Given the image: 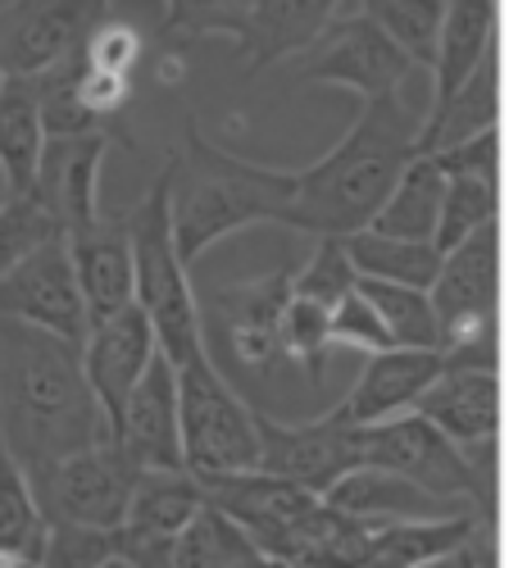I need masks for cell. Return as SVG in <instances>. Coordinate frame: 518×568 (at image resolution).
Returning <instances> with one entry per match:
<instances>
[{
	"mask_svg": "<svg viewBox=\"0 0 518 568\" xmlns=\"http://www.w3.org/2000/svg\"><path fill=\"white\" fill-rule=\"evenodd\" d=\"M0 437L10 442L28 478L114 437L87 383L78 342L0 318Z\"/></svg>",
	"mask_w": 518,
	"mask_h": 568,
	"instance_id": "6da1fadb",
	"label": "cell"
},
{
	"mask_svg": "<svg viewBox=\"0 0 518 568\" xmlns=\"http://www.w3.org/2000/svg\"><path fill=\"white\" fill-rule=\"evenodd\" d=\"M423 119L409 91L373 97L327 155L296 169L292 227L309 236H351L373 227L405 169L423 155Z\"/></svg>",
	"mask_w": 518,
	"mask_h": 568,
	"instance_id": "7a4b0ae2",
	"label": "cell"
},
{
	"mask_svg": "<svg viewBox=\"0 0 518 568\" xmlns=\"http://www.w3.org/2000/svg\"><path fill=\"white\" fill-rule=\"evenodd\" d=\"M173 236L186 264L255 223H287L296 205V169H268L242 160L201 132L196 119L182 123V141L164 160Z\"/></svg>",
	"mask_w": 518,
	"mask_h": 568,
	"instance_id": "3957f363",
	"label": "cell"
},
{
	"mask_svg": "<svg viewBox=\"0 0 518 568\" xmlns=\"http://www.w3.org/2000/svg\"><path fill=\"white\" fill-rule=\"evenodd\" d=\"M132 260H136V305L151 314L160 351L177 364L196 359L210 351L205 318H201V296L192 287V264L182 260L177 236H173V205H169V169L155 173L132 210Z\"/></svg>",
	"mask_w": 518,
	"mask_h": 568,
	"instance_id": "277c9868",
	"label": "cell"
},
{
	"mask_svg": "<svg viewBox=\"0 0 518 568\" xmlns=\"http://www.w3.org/2000/svg\"><path fill=\"white\" fill-rule=\"evenodd\" d=\"M177 405L182 459L201 483L260 468V409L237 396V387L219 373L210 351L177 364Z\"/></svg>",
	"mask_w": 518,
	"mask_h": 568,
	"instance_id": "5b68a950",
	"label": "cell"
},
{
	"mask_svg": "<svg viewBox=\"0 0 518 568\" xmlns=\"http://www.w3.org/2000/svg\"><path fill=\"white\" fill-rule=\"evenodd\" d=\"M364 464L400 473L414 487L433 491L437 500H450L459 509H483L491 496V473L468 459L433 418L418 409L368 423L364 428Z\"/></svg>",
	"mask_w": 518,
	"mask_h": 568,
	"instance_id": "8992f818",
	"label": "cell"
},
{
	"mask_svg": "<svg viewBox=\"0 0 518 568\" xmlns=\"http://www.w3.org/2000/svg\"><path fill=\"white\" fill-rule=\"evenodd\" d=\"M418 64L392 41V32L373 19L359 0L327 23V32L301 55L296 82H327V87H346L359 101L373 97H392L405 91Z\"/></svg>",
	"mask_w": 518,
	"mask_h": 568,
	"instance_id": "52a82bcc",
	"label": "cell"
},
{
	"mask_svg": "<svg viewBox=\"0 0 518 568\" xmlns=\"http://www.w3.org/2000/svg\"><path fill=\"white\" fill-rule=\"evenodd\" d=\"M136 464L110 437L101 446H87L45 473L32 478L37 505L45 524H91V528H123L128 500L136 487Z\"/></svg>",
	"mask_w": 518,
	"mask_h": 568,
	"instance_id": "ba28073f",
	"label": "cell"
},
{
	"mask_svg": "<svg viewBox=\"0 0 518 568\" xmlns=\"http://www.w3.org/2000/svg\"><path fill=\"white\" fill-rule=\"evenodd\" d=\"M364 464V428L333 405L309 423H277L260 414V468L292 478L314 496H327L346 473Z\"/></svg>",
	"mask_w": 518,
	"mask_h": 568,
	"instance_id": "9c48e42d",
	"label": "cell"
},
{
	"mask_svg": "<svg viewBox=\"0 0 518 568\" xmlns=\"http://www.w3.org/2000/svg\"><path fill=\"white\" fill-rule=\"evenodd\" d=\"M105 14V0H6L0 6V73L41 78L73 64L87 32Z\"/></svg>",
	"mask_w": 518,
	"mask_h": 568,
	"instance_id": "30bf717a",
	"label": "cell"
},
{
	"mask_svg": "<svg viewBox=\"0 0 518 568\" xmlns=\"http://www.w3.org/2000/svg\"><path fill=\"white\" fill-rule=\"evenodd\" d=\"M296 268H273L255 282H227L201 296L205 337L219 333L246 368L268 373L282 359V314L292 305Z\"/></svg>",
	"mask_w": 518,
	"mask_h": 568,
	"instance_id": "8fae6325",
	"label": "cell"
},
{
	"mask_svg": "<svg viewBox=\"0 0 518 568\" xmlns=\"http://www.w3.org/2000/svg\"><path fill=\"white\" fill-rule=\"evenodd\" d=\"M0 318L32 323L41 333L69 337L78 346L87 342L91 318H87V301L78 287L69 236L45 242L41 251H32L23 264H14L6 277H0Z\"/></svg>",
	"mask_w": 518,
	"mask_h": 568,
	"instance_id": "7c38bea8",
	"label": "cell"
},
{
	"mask_svg": "<svg viewBox=\"0 0 518 568\" xmlns=\"http://www.w3.org/2000/svg\"><path fill=\"white\" fill-rule=\"evenodd\" d=\"M433 305L441 314L446 351L464 337L483 333V327L500 323V314H496L500 310V219L446 255V264L433 282Z\"/></svg>",
	"mask_w": 518,
	"mask_h": 568,
	"instance_id": "4fadbf2b",
	"label": "cell"
},
{
	"mask_svg": "<svg viewBox=\"0 0 518 568\" xmlns=\"http://www.w3.org/2000/svg\"><path fill=\"white\" fill-rule=\"evenodd\" d=\"M414 409L423 418H433L468 459L491 473V455L500 437V368H450L446 364V373Z\"/></svg>",
	"mask_w": 518,
	"mask_h": 568,
	"instance_id": "5bb4252c",
	"label": "cell"
},
{
	"mask_svg": "<svg viewBox=\"0 0 518 568\" xmlns=\"http://www.w3.org/2000/svg\"><path fill=\"white\" fill-rule=\"evenodd\" d=\"M496 32H500V0H450L437 64H433V91H428V119H423V141H428L459 91L474 82L496 60Z\"/></svg>",
	"mask_w": 518,
	"mask_h": 568,
	"instance_id": "9a60e30c",
	"label": "cell"
},
{
	"mask_svg": "<svg viewBox=\"0 0 518 568\" xmlns=\"http://www.w3.org/2000/svg\"><path fill=\"white\" fill-rule=\"evenodd\" d=\"M69 251H73L91 327L136 305V260H132L128 210H101L97 223L69 232Z\"/></svg>",
	"mask_w": 518,
	"mask_h": 568,
	"instance_id": "2e32d148",
	"label": "cell"
},
{
	"mask_svg": "<svg viewBox=\"0 0 518 568\" xmlns=\"http://www.w3.org/2000/svg\"><path fill=\"white\" fill-rule=\"evenodd\" d=\"M160 355V337H155V323L141 305H128L123 314L97 323L82 342V368H87V383L97 392L110 428L119 423L132 387L146 377L151 359Z\"/></svg>",
	"mask_w": 518,
	"mask_h": 568,
	"instance_id": "e0dca14e",
	"label": "cell"
},
{
	"mask_svg": "<svg viewBox=\"0 0 518 568\" xmlns=\"http://www.w3.org/2000/svg\"><path fill=\"white\" fill-rule=\"evenodd\" d=\"M114 442L136 468H186L182 459V405H177V368L160 351L146 368V377L132 387Z\"/></svg>",
	"mask_w": 518,
	"mask_h": 568,
	"instance_id": "ac0fdd59",
	"label": "cell"
},
{
	"mask_svg": "<svg viewBox=\"0 0 518 568\" xmlns=\"http://www.w3.org/2000/svg\"><path fill=\"white\" fill-rule=\"evenodd\" d=\"M110 146H114V136H105V132L45 141V155H41L32 192L60 219L64 236L101 219V210H105L101 205V169H105Z\"/></svg>",
	"mask_w": 518,
	"mask_h": 568,
	"instance_id": "d6986e66",
	"label": "cell"
},
{
	"mask_svg": "<svg viewBox=\"0 0 518 568\" xmlns=\"http://www.w3.org/2000/svg\"><path fill=\"white\" fill-rule=\"evenodd\" d=\"M441 373H446V351H409V346L378 351V355L364 359L342 409L359 423V428L396 418V414H409L423 396H428V387Z\"/></svg>",
	"mask_w": 518,
	"mask_h": 568,
	"instance_id": "ffe728a7",
	"label": "cell"
},
{
	"mask_svg": "<svg viewBox=\"0 0 518 568\" xmlns=\"http://www.w3.org/2000/svg\"><path fill=\"white\" fill-rule=\"evenodd\" d=\"M205 505H214L219 514H227L237 524L251 546H260L264 537L282 532L287 524H296L301 514H309L323 496L305 491L292 478H277L268 468H246V473H223V478H205Z\"/></svg>",
	"mask_w": 518,
	"mask_h": 568,
	"instance_id": "44dd1931",
	"label": "cell"
},
{
	"mask_svg": "<svg viewBox=\"0 0 518 568\" xmlns=\"http://www.w3.org/2000/svg\"><path fill=\"white\" fill-rule=\"evenodd\" d=\"M351 0H255L251 28L237 41L242 60L251 64L246 73L255 78L277 60H301Z\"/></svg>",
	"mask_w": 518,
	"mask_h": 568,
	"instance_id": "7402d4cb",
	"label": "cell"
},
{
	"mask_svg": "<svg viewBox=\"0 0 518 568\" xmlns=\"http://www.w3.org/2000/svg\"><path fill=\"white\" fill-rule=\"evenodd\" d=\"M487 532L483 509H459V514H437V518H405V524H383L373 532V546L359 568H423L464 541Z\"/></svg>",
	"mask_w": 518,
	"mask_h": 568,
	"instance_id": "603a6c76",
	"label": "cell"
},
{
	"mask_svg": "<svg viewBox=\"0 0 518 568\" xmlns=\"http://www.w3.org/2000/svg\"><path fill=\"white\" fill-rule=\"evenodd\" d=\"M251 550H255L251 537L232 524L227 514H219L214 505H205L196 514V524L182 528L169 541H141V537L128 541V559L136 568H232Z\"/></svg>",
	"mask_w": 518,
	"mask_h": 568,
	"instance_id": "cb8c5ba5",
	"label": "cell"
},
{
	"mask_svg": "<svg viewBox=\"0 0 518 568\" xmlns=\"http://www.w3.org/2000/svg\"><path fill=\"white\" fill-rule=\"evenodd\" d=\"M201 509H205V487L192 468H141L123 528L141 541H169L182 528H192Z\"/></svg>",
	"mask_w": 518,
	"mask_h": 568,
	"instance_id": "d4e9b609",
	"label": "cell"
},
{
	"mask_svg": "<svg viewBox=\"0 0 518 568\" xmlns=\"http://www.w3.org/2000/svg\"><path fill=\"white\" fill-rule=\"evenodd\" d=\"M327 505H337L355 518H373V524H405V518H437V514H459V505L450 500H437L433 491L414 487L400 473H387V468H373V464H359L355 473L323 496Z\"/></svg>",
	"mask_w": 518,
	"mask_h": 568,
	"instance_id": "484cf974",
	"label": "cell"
},
{
	"mask_svg": "<svg viewBox=\"0 0 518 568\" xmlns=\"http://www.w3.org/2000/svg\"><path fill=\"white\" fill-rule=\"evenodd\" d=\"M45 114H41V82L6 78L0 82V164H6L14 192H32L37 169L45 155Z\"/></svg>",
	"mask_w": 518,
	"mask_h": 568,
	"instance_id": "4316f807",
	"label": "cell"
},
{
	"mask_svg": "<svg viewBox=\"0 0 518 568\" xmlns=\"http://www.w3.org/2000/svg\"><path fill=\"white\" fill-rule=\"evenodd\" d=\"M441 205H446V173L433 155H418L396 182L387 205L378 210V219H373V232L405 236V242H437Z\"/></svg>",
	"mask_w": 518,
	"mask_h": 568,
	"instance_id": "83f0119b",
	"label": "cell"
},
{
	"mask_svg": "<svg viewBox=\"0 0 518 568\" xmlns=\"http://www.w3.org/2000/svg\"><path fill=\"white\" fill-rule=\"evenodd\" d=\"M346 251L359 268V277H383V282H400V287H428L446 264V251L437 242H405V236H383V232H351Z\"/></svg>",
	"mask_w": 518,
	"mask_h": 568,
	"instance_id": "f1b7e54d",
	"label": "cell"
},
{
	"mask_svg": "<svg viewBox=\"0 0 518 568\" xmlns=\"http://www.w3.org/2000/svg\"><path fill=\"white\" fill-rule=\"evenodd\" d=\"M359 292L373 301V310L383 314V323H387V333H392L396 346L446 351L441 314H437L428 287H400V282H383V277H359Z\"/></svg>",
	"mask_w": 518,
	"mask_h": 568,
	"instance_id": "f546056e",
	"label": "cell"
},
{
	"mask_svg": "<svg viewBox=\"0 0 518 568\" xmlns=\"http://www.w3.org/2000/svg\"><path fill=\"white\" fill-rule=\"evenodd\" d=\"M45 528L51 524H45V514L37 505L28 468L19 464L10 442L0 437V550H10L19 559H41Z\"/></svg>",
	"mask_w": 518,
	"mask_h": 568,
	"instance_id": "4dcf8cb0",
	"label": "cell"
},
{
	"mask_svg": "<svg viewBox=\"0 0 518 568\" xmlns=\"http://www.w3.org/2000/svg\"><path fill=\"white\" fill-rule=\"evenodd\" d=\"M251 10H255V0H164L155 37L169 55L186 51V45L201 41V37L242 41L251 28Z\"/></svg>",
	"mask_w": 518,
	"mask_h": 568,
	"instance_id": "1f68e13d",
	"label": "cell"
},
{
	"mask_svg": "<svg viewBox=\"0 0 518 568\" xmlns=\"http://www.w3.org/2000/svg\"><path fill=\"white\" fill-rule=\"evenodd\" d=\"M359 6L392 32V41L400 45V51H405L418 69L433 73L450 0H359Z\"/></svg>",
	"mask_w": 518,
	"mask_h": 568,
	"instance_id": "d6a6232c",
	"label": "cell"
},
{
	"mask_svg": "<svg viewBox=\"0 0 518 568\" xmlns=\"http://www.w3.org/2000/svg\"><path fill=\"white\" fill-rule=\"evenodd\" d=\"M500 214V182L496 178H446V205H441V227L437 246L450 255L459 242L496 223Z\"/></svg>",
	"mask_w": 518,
	"mask_h": 568,
	"instance_id": "836d02e7",
	"label": "cell"
},
{
	"mask_svg": "<svg viewBox=\"0 0 518 568\" xmlns=\"http://www.w3.org/2000/svg\"><path fill=\"white\" fill-rule=\"evenodd\" d=\"M355 287H359V268L346 251V236H314V251L296 268L292 292L323 310H337Z\"/></svg>",
	"mask_w": 518,
	"mask_h": 568,
	"instance_id": "e575fe53",
	"label": "cell"
},
{
	"mask_svg": "<svg viewBox=\"0 0 518 568\" xmlns=\"http://www.w3.org/2000/svg\"><path fill=\"white\" fill-rule=\"evenodd\" d=\"M64 236L60 219L45 210V201L37 192H14L10 205L0 210V277L14 264H23L32 251H41L45 242Z\"/></svg>",
	"mask_w": 518,
	"mask_h": 568,
	"instance_id": "d590c367",
	"label": "cell"
},
{
	"mask_svg": "<svg viewBox=\"0 0 518 568\" xmlns=\"http://www.w3.org/2000/svg\"><path fill=\"white\" fill-rule=\"evenodd\" d=\"M128 528H91V524H51L41 541L45 568H101L114 555H128Z\"/></svg>",
	"mask_w": 518,
	"mask_h": 568,
	"instance_id": "8d00e7d4",
	"label": "cell"
},
{
	"mask_svg": "<svg viewBox=\"0 0 518 568\" xmlns=\"http://www.w3.org/2000/svg\"><path fill=\"white\" fill-rule=\"evenodd\" d=\"M333 351V310H323L305 296H292L287 314H282V359H296L309 383H323V359Z\"/></svg>",
	"mask_w": 518,
	"mask_h": 568,
	"instance_id": "74e56055",
	"label": "cell"
},
{
	"mask_svg": "<svg viewBox=\"0 0 518 568\" xmlns=\"http://www.w3.org/2000/svg\"><path fill=\"white\" fill-rule=\"evenodd\" d=\"M146 55V37H141L132 23L123 19H101L97 28L87 32L82 41V64L87 69H105V73H123V78H136V64Z\"/></svg>",
	"mask_w": 518,
	"mask_h": 568,
	"instance_id": "f35d334b",
	"label": "cell"
},
{
	"mask_svg": "<svg viewBox=\"0 0 518 568\" xmlns=\"http://www.w3.org/2000/svg\"><path fill=\"white\" fill-rule=\"evenodd\" d=\"M333 346H346V351H359V355H378V351L396 346L383 314L373 310V301L359 287L333 310Z\"/></svg>",
	"mask_w": 518,
	"mask_h": 568,
	"instance_id": "ab89813d",
	"label": "cell"
},
{
	"mask_svg": "<svg viewBox=\"0 0 518 568\" xmlns=\"http://www.w3.org/2000/svg\"><path fill=\"white\" fill-rule=\"evenodd\" d=\"M423 155H433L446 178H496L500 182V123L455 141V146L423 151Z\"/></svg>",
	"mask_w": 518,
	"mask_h": 568,
	"instance_id": "60d3db41",
	"label": "cell"
},
{
	"mask_svg": "<svg viewBox=\"0 0 518 568\" xmlns=\"http://www.w3.org/2000/svg\"><path fill=\"white\" fill-rule=\"evenodd\" d=\"M423 568H496V559H491L487 532H478L474 541H464L459 550H450V555H441L433 564H423Z\"/></svg>",
	"mask_w": 518,
	"mask_h": 568,
	"instance_id": "b9f144b4",
	"label": "cell"
},
{
	"mask_svg": "<svg viewBox=\"0 0 518 568\" xmlns=\"http://www.w3.org/2000/svg\"><path fill=\"white\" fill-rule=\"evenodd\" d=\"M232 568H287V564H277V559H268V555H260V550H251V555H242Z\"/></svg>",
	"mask_w": 518,
	"mask_h": 568,
	"instance_id": "7bdbcfd3",
	"label": "cell"
},
{
	"mask_svg": "<svg viewBox=\"0 0 518 568\" xmlns=\"http://www.w3.org/2000/svg\"><path fill=\"white\" fill-rule=\"evenodd\" d=\"M10 196H14V182H10L6 164H0V210H6V205H10Z\"/></svg>",
	"mask_w": 518,
	"mask_h": 568,
	"instance_id": "ee69618b",
	"label": "cell"
},
{
	"mask_svg": "<svg viewBox=\"0 0 518 568\" xmlns=\"http://www.w3.org/2000/svg\"><path fill=\"white\" fill-rule=\"evenodd\" d=\"M101 568H136V564H132V559H128V555H114V559H105V564H101Z\"/></svg>",
	"mask_w": 518,
	"mask_h": 568,
	"instance_id": "f6af8a7d",
	"label": "cell"
},
{
	"mask_svg": "<svg viewBox=\"0 0 518 568\" xmlns=\"http://www.w3.org/2000/svg\"><path fill=\"white\" fill-rule=\"evenodd\" d=\"M0 568H19V555H10V550H0Z\"/></svg>",
	"mask_w": 518,
	"mask_h": 568,
	"instance_id": "bcb514c9",
	"label": "cell"
},
{
	"mask_svg": "<svg viewBox=\"0 0 518 568\" xmlns=\"http://www.w3.org/2000/svg\"><path fill=\"white\" fill-rule=\"evenodd\" d=\"M19 568H45L41 559H19Z\"/></svg>",
	"mask_w": 518,
	"mask_h": 568,
	"instance_id": "7dc6e473",
	"label": "cell"
},
{
	"mask_svg": "<svg viewBox=\"0 0 518 568\" xmlns=\"http://www.w3.org/2000/svg\"><path fill=\"white\" fill-rule=\"evenodd\" d=\"M0 82H6V73H0Z\"/></svg>",
	"mask_w": 518,
	"mask_h": 568,
	"instance_id": "c3c4849f",
	"label": "cell"
},
{
	"mask_svg": "<svg viewBox=\"0 0 518 568\" xmlns=\"http://www.w3.org/2000/svg\"><path fill=\"white\" fill-rule=\"evenodd\" d=\"M105 6H110V0H105Z\"/></svg>",
	"mask_w": 518,
	"mask_h": 568,
	"instance_id": "681fc988",
	"label": "cell"
}]
</instances>
